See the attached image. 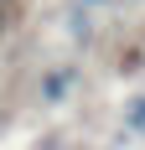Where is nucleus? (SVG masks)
<instances>
[{"mask_svg":"<svg viewBox=\"0 0 145 150\" xmlns=\"http://www.w3.org/2000/svg\"><path fill=\"white\" fill-rule=\"evenodd\" d=\"M62 88H68V73H62V78H57V73H52V78H47V98H57V93H62Z\"/></svg>","mask_w":145,"mask_h":150,"instance_id":"1","label":"nucleus"},{"mask_svg":"<svg viewBox=\"0 0 145 150\" xmlns=\"http://www.w3.org/2000/svg\"><path fill=\"white\" fill-rule=\"evenodd\" d=\"M130 124H135V129H145V104H135V109H130Z\"/></svg>","mask_w":145,"mask_h":150,"instance_id":"2","label":"nucleus"}]
</instances>
